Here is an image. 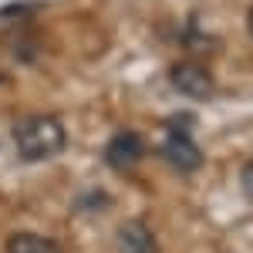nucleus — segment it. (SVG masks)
<instances>
[{"instance_id": "3", "label": "nucleus", "mask_w": 253, "mask_h": 253, "mask_svg": "<svg viewBox=\"0 0 253 253\" xmlns=\"http://www.w3.org/2000/svg\"><path fill=\"white\" fill-rule=\"evenodd\" d=\"M142 159H145V142H142L138 132H118V135H112V142L105 145V162H108L115 172L135 169Z\"/></svg>"}, {"instance_id": "7", "label": "nucleus", "mask_w": 253, "mask_h": 253, "mask_svg": "<svg viewBox=\"0 0 253 253\" xmlns=\"http://www.w3.org/2000/svg\"><path fill=\"white\" fill-rule=\"evenodd\" d=\"M240 186H243L247 199L253 203V162H247V166H243V172H240Z\"/></svg>"}, {"instance_id": "8", "label": "nucleus", "mask_w": 253, "mask_h": 253, "mask_svg": "<svg viewBox=\"0 0 253 253\" xmlns=\"http://www.w3.org/2000/svg\"><path fill=\"white\" fill-rule=\"evenodd\" d=\"M247 27H250V38H253V10H250V17H247Z\"/></svg>"}, {"instance_id": "5", "label": "nucleus", "mask_w": 253, "mask_h": 253, "mask_svg": "<svg viewBox=\"0 0 253 253\" xmlns=\"http://www.w3.org/2000/svg\"><path fill=\"white\" fill-rule=\"evenodd\" d=\"M118 250L122 253H159L156 233L142 219H128V223L118 226Z\"/></svg>"}, {"instance_id": "6", "label": "nucleus", "mask_w": 253, "mask_h": 253, "mask_svg": "<svg viewBox=\"0 0 253 253\" xmlns=\"http://www.w3.org/2000/svg\"><path fill=\"white\" fill-rule=\"evenodd\" d=\"M7 253H61V247L38 233H14L7 240Z\"/></svg>"}, {"instance_id": "2", "label": "nucleus", "mask_w": 253, "mask_h": 253, "mask_svg": "<svg viewBox=\"0 0 253 253\" xmlns=\"http://www.w3.org/2000/svg\"><path fill=\"white\" fill-rule=\"evenodd\" d=\"M169 81H172V88L179 91V95L186 98H210L216 91L213 84V75L203 68V64H196V61H179L172 71H169Z\"/></svg>"}, {"instance_id": "4", "label": "nucleus", "mask_w": 253, "mask_h": 253, "mask_svg": "<svg viewBox=\"0 0 253 253\" xmlns=\"http://www.w3.org/2000/svg\"><path fill=\"white\" fill-rule=\"evenodd\" d=\"M159 152H162V159H166L172 169H179V172H196V169L203 166V152H199V145H196L186 132H179V128H172V135L162 142Z\"/></svg>"}, {"instance_id": "1", "label": "nucleus", "mask_w": 253, "mask_h": 253, "mask_svg": "<svg viewBox=\"0 0 253 253\" xmlns=\"http://www.w3.org/2000/svg\"><path fill=\"white\" fill-rule=\"evenodd\" d=\"M14 145H17L20 159L27 162H44L54 159L68 145V132L54 115H27L14 125Z\"/></svg>"}]
</instances>
